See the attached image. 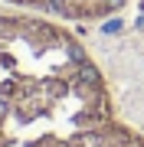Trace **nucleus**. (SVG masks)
<instances>
[{
  "label": "nucleus",
  "instance_id": "f257e3e1",
  "mask_svg": "<svg viewBox=\"0 0 144 147\" xmlns=\"http://www.w3.org/2000/svg\"><path fill=\"white\" fill-rule=\"evenodd\" d=\"M0 147H144V137L118 121L66 30L0 13Z\"/></svg>",
  "mask_w": 144,
  "mask_h": 147
}]
</instances>
